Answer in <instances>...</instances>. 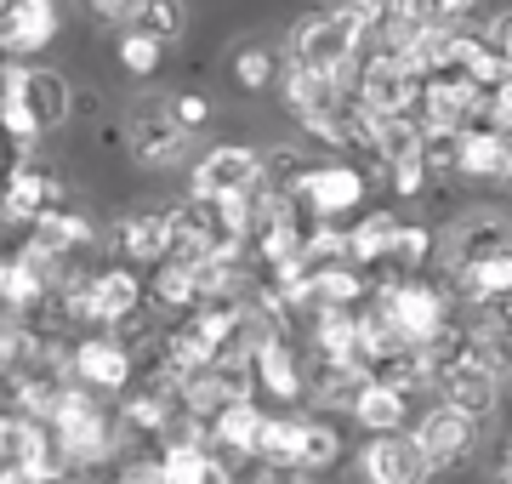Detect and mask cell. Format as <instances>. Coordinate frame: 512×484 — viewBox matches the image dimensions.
I'll return each mask as SVG.
<instances>
[{
    "mask_svg": "<svg viewBox=\"0 0 512 484\" xmlns=\"http://www.w3.org/2000/svg\"><path fill=\"white\" fill-rule=\"evenodd\" d=\"M74 109V92L69 80L57 69H40V63H12L6 80H0V131L6 143H23L35 149V137L57 131Z\"/></svg>",
    "mask_w": 512,
    "mask_h": 484,
    "instance_id": "obj_1",
    "label": "cell"
},
{
    "mask_svg": "<svg viewBox=\"0 0 512 484\" xmlns=\"http://www.w3.org/2000/svg\"><path fill=\"white\" fill-rule=\"evenodd\" d=\"M473 6H478V0H444V23H450V29H467Z\"/></svg>",
    "mask_w": 512,
    "mask_h": 484,
    "instance_id": "obj_42",
    "label": "cell"
},
{
    "mask_svg": "<svg viewBox=\"0 0 512 484\" xmlns=\"http://www.w3.org/2000/svg\"><path fill=\"white\" fill-rule=\"evenodd\" d=\"M387 18H404V23H416V29H439L444 0H387Z\"/></svg>",
    "mask_w": 512,
    "mask_h": 484,
    "instance_id": "obj_36",
    "label": "cell"
},
{
    "mask_svg": "<svg viewBox=\"0 0 512 484\" xmlns=\"http://www.w3.org/2000/svg\"><path fill=\"white\" fill-rule=\"evenodd\" d=\"M171 109H177V120H183L188 131H200L205 120H211V103H205L200 92H177V97H171Z\"/></svg>",
    "mask_w": 512,
    "mask_h": 484,
    "instance_id": "obj_37",
    "label": "cell"
},
{
    "mask_svg": "<svg viewBox=\"0 0 512 484\" xmlns=\"http://www.w3.org/2000/svg\"><path fill=\"white\" fill-rule=\"evenodd\" d=\"M279 57L285 52H274V46H245L234 57V80L245 92H268V86H279Z\"/></svg>",
    "mask_w": 512,
    "mask_h": 484,
    "instance_id": "obj_30",
    "label": "cell"
},
{
    "mask_svg": "<svg viewBox=\"0 0 512 484\" xmlns=\"http://www.w3.org/2000/svg\"><path fill=\"white\" fill-rule=\"evenodd\" d=\"M507 382H512V371H507Z\"/></svg>",
    "mask_w": 512,
    "mask_h": 484,
    "instance_id": "obj_49",
    "label": "cell"
},
{
    "mask_svg": "<svg viewBox=\"0 0 512 484\" xmlns=\"http://www.w3.org/2000/svg\"><path fill=\"white\" fill-rule=\"evenodd\" d=\"M148 297H154V308H165V314H194L200 308V274L188 268V262H160L154 268V280H148Z\"/></svg>",
    "mask_w": 512,
    "mask_h": 484,
    "instance_id": "obj_26",
    "label": "cell"
},
{
    "mask_svg": "<svg viewBox=\"0 0 512 484\" xmlns=\"http://www.w3.org/2000/svg\"><path fill=\"white\" fill-rule=\"evenodd\" d=\"M456 291L473 308H490V302L512 297V251H490V257H473L456 268Z\"/></svg>",
    "mask_w": 512,
    "mask_h": 484,
    "instance_id": "obj_22",
    "label": "cell"
},
{
    "mask_svg": "<svg viewBox=\"0 0 512 484\" xmlns=\"http://www.w3.org/2000/svg\"><path fill=\"white\" fill-rule=\"evenodd\" d=\"M69 484H74V479H69Z\"/></svg>",
    "mask_w": 512,
    "mask_h": 484,
    "instance_id": "obj_50",
    "label": "cell"
},
{
    "mask_svg": "<svg viewBox=\"0 0 512 484\" xmlns=\"http://www.w3.org/2000/svg\"><path fill=\"white\" fill-rule=\"evenodd\" d=\"M336 462H342V433L330 428V416H302V456H296V467L302 473H325Z\"/></svg>",
    "mask_w": 512,
    "mask_h": 484,
    "instance_id": "obj_28",
    "label": "cell"
},
{
    "mask_svg": "<svg viewBox=\"0 0 512 484\" xmlns=\"http://www.w3.org/2000/svg\"><path fill=\"white\" fill-rule=\"evenodd\" d=\"M490 251H512V234H507V217H501V211H467V217L439 240V257H444L450 274H456L461 262L490 257Z\"/></svg>",
    "mask_w": 512,
    "mask_h": 484,
    "instance_id": "obj_15",
    "label": "cell"
},
{
    "mask_svg": "<svg viewBox=\"0 0 512 484\" xmlns=\"http://www.w3.org/2000/svg\"><path fill=\"white\" fill-rule=\"evenodd\" d=\"M251 188H262V149H251V143H217L188 171V200L200 205L234 200V194H251Z\"/></svg>",
    "mask_w": 512,
    "mask_h": 484,
    "instance_id": "obj_5",
    "label": "cell"
},
{
    "mask_svg": "<svg viewBox=\"0 0 512 484\" xmlns=\"http://www.w3.org/2000/svg\"><path fill=\"white\" fill-rule=\"evenodd\" d=\"M399 211H387V205H370V211H359L348 228V262H359V268H382V262H393V245H399Z\"/></svg>",
    "mask_w": 512,
    "mask_h": 484,
    "instance_id": "obj_18",
    "label": "cell"
},
{
    "mask_svg": "<svg viewBox=\"0 0 512 484\" xmlns=\"http://www.w3.org/2000/svg\"><path fill=\"white\" fill-rule=\"evenodd\" d=\"M52 433L57 445H63V456H69V467L80 473V467H97L109 462L114 450L126 445V422H109V410L97 405L92 388H80V382H69V388L57 393V410H52Z\"/></svg>",
    "mask_w": 512,
    "mask_h": 484,
    "instance_id": "obj_2",
    "label": "cell"
},
{
    "mask_svg": "<svg viewBox=\"0 0 512 484\" xmlns=\"http://www.w3.org/2000/svg\"><path fill=\"white\" fill-rule=\"evenodd\" d=\"M165 63V40H154L148 29H131V35H120V69H131L137 80L160 75Z\"/></svg>",
    "mask_w": 512,
    "mask_h": 484,
    "instance_id": "obj_33",
    "label": "cell"
},
{
    "mask_svg": "<svg viewBox=\"0 0 512 484\" xmlns=\"http://www.w3.org/2000/svg\"><path fill=\"white\" fill-rule=\"evenodd\" d=\"M439 393H444V405H456V410H467V416H478V422H484V416L501 405V376L467 359V365H456V371L439 382Z\"/></svg>",
    "mask_w": 512,
    "mask_h": 484,
    "instance_id": "obj_21",
    "label": "cell"
},
{
    "mask_svg": "<svg viewBox=\"0 0 512 484\" xmlns=\"http://www.w3.org/2000/svg\"><path fill=\"white\" fill-rule=\"evenodd\" d=\"M421 86L427 80L404 63V57H393V52H376L370 46L365 52V80H359V103H370L376 114H410L416 120V109H421Z\"/></svg>",
    "mask_w": 512,
    "mask_h": 484,
    "instance_id": "obj_8",
    "label": "cell"
},
{
    "mask_svg": "<svg viewBox=\"0 0 512 484\" xmlns=\"http://www.w3.org/2000/svg\"><path fill=\"white\" fill-rule=\"evenodd\" d=\"M478 325H490L501 342L512 348V297H501V302H490V308H478Z\"/></svg>",
    "mask_w": 512,
    "mask_h": 484,
    "instance_id": "obj_38",
    "label": "cell"
},
{
    "mask_svg": "<svg viewBox=\"0 0 512 484\" xmlns=\"http://www.w3.org/2000/svg\"><path fill=\"white\" fill-rule=\"evenodd\" d=\"M0 484H40V479H35V473H23V467L6 462V467H0Z\"/></svg>",
    "mask_w": 512,
    "mask_h": 484,
    "instance_id": "obj_43",
    "label": "cell"
},
{
    "mask_svg": "<svg viewBox=\"0 0 512 484\" xmlns=\"http://www.w3.org/2000/svg\"><path fill=\"white\" fill-rule=\"evenodd\" d=\"M52 205H63V188H57V177L46 166H40L35 149H23L18 160H12V177H6V194H0V211H6V223L18 228H35Z\"/></svg>",
    "mask_w": 512,
    "mask_h": 484,
    "instance_id": "obj_10",
    "label": "cell"
},
{
    "mask_svg": "<svg viewBox=\"0 0 512 484\" xmlns=\"http://www.w3.org/2000/svg\"><path fill=\"white\" fill-rule=\"evenodd\" d=\"M416 445L433 456L439 473L444 467H461L478 450V416H467V410H456V405H433L416 422Z\"/></svg>",
    "mask_w": 512,
    "mask_h": 484,
    "instance_id": "obj_12",
    "label": "cell"
},
{
    "mask_svg": "<svg viewBox=\"0 0 512 484\" xmlns=\"http://www.w3.org/2000/svg\"><path fill=\"white\" fill-rule=\"evenodd\" d=\"M484 40H490L495 52L507 57V69H512V12H495V18L484 23Z\"/></svg>",
    "mask_w": 512,
    "mask_h": 484,
    "instance_id": "obj_39",
    "label": "cell"
},
{
    "mask_svg": "<svg viewBox=\"0 0 512 484\" xmlns=\"http://www.w3.org/2000/svg\"><path fill=\"white\" fill-rule=\"evenodd\" d=\"M370 302L393 319V331H399L410 348H427V342L450 325V302H444V291L439 285H427L421 274H387V280L370 291Z\"/></svg>",
    "mask_w": 512,
    "mask_h": 484,
    "instance_id": "obj_4",
    "label": "cell"
},
{
    "mask_svg": "<svg viewBox=\"0 0 512 484\" xmlns=\"http://www.w3.org/2000/svg\"><path fill=\"white\" fill-rule=\"evenodd\" d=\"M359 473H365V484H433L439 467L416 445V433H382V439H365Z\"/></svg>",
    "mask_w": 512,
    "mask_h": 484,
    "instance_id": "obj_9",
    "label": "cell"
},
{
    "mask_svg": "<svg viewBox=\"0 0 512 484\" xmlns=\"http://www.w3.org/2000/svg\"><path fill=\"white\" fill-rule=\"evenodd\" d=\"M35 240L40 245H52L57 257H74V251H86V245L97 240V223L92 217H86V211H80V205H52V211H46V217H40L35 223Z\"/></svg>",
    "mask_w": 512,
    "mask_h": 484,
    "instance_id": "obj_25",
    "label": "cell"
},
{
    "mask_svg": "<svg viewBox=\"0 0 512 484\" xmlns=\"http://www.w3.org/2000/svg\"><path fill=\"white\" fill-rule=\"evenodd\" d=\"M165 484H234V467H222L211 450L165 456Z\"/></svg>",
    "mask_w": 512,
    "mask_h": 484,
    "instance_id": "obj_29",
    "label": "cell"
},
{
    "mask_svg": "<svg viewBox=\"0 0 512 484\" xmlns=\"http://www.w3.org/2000/svg\"><path fill=\"white\" fill-rule=\"evenodd\" d=\"M165 217H171V262L200 268V262L222 245V228H217V217H211V205L183 200V205H165Z\"/></svg>",
    "mask_w": 512,
    "mask_h": 484,
    "instance_id": "obj_17",
    "label": "cell"
},
{
    "mask_svg": "<svg viewBox=\"0 0 512 484\" xmlns=\"http://www.w3.org/2000/svg\"><path fill=\"white\" fill-rule=\"evenodd\" d=\"M507 200H512V177H507Z\"/></svg>",
    "mask_w": 512,
    "mask_h": 484,
    "instance_id": "obj_48",
    "label": "cell"
},
{
    "mask_svg": "<svg viewBox=\"0 0 512 484\" xmlns=\"http://www.w3.org/2000/svg\"><path fill=\"white\" fill-rule=\"evenodd\" d=\"M285 52H291L296 63H308V69L336 80V75H348L353 63H365V40H359V29H353L336 6H313V12H302V18L291 23Z\"/></svg>",
    "mask_w": 512,
    "mask_h": 484,
    "instance_id": "obj_3",
    "label": "cell"
},
{
    "mask_svg": "<svg viewBox=\"0 0 512 484\" xmlns=\"http://www.w3.org/2000/svg\"><path fill=\"white\" fill-rule=\"evenodd\" d=\"M348 416L370 433V439H382V433H404V422H410V393L387 388V382H365Z\"/></svg>",
    "mask_w": 512,
    "mask_h": 484,
    "instance_id": "obj_20",
    "label": "cell"
},
{
    "mask_svg": "<svg viewBox=\"0 0 512 484\" xmlns=\"http://www.w3.org/2000/svg\"><path fill=\"white\" fill-rule=\"evenodd\" d=\"M57 40V0H12L0 12V52L35 57Z\"/></svg>",
    "mask_w": 512,
    "mask_h": 484,
    "instance_id": "obj_14",
    "label": "cell"
},
{
    "mask_svg": "<svg viewBox=\"0 0 512 484\" xmlns=\"http://www.w3.org/2000/svg\"><path fill=\"white\" fill-rule=\"evenodd\" d=\"M296 200L308 205L319 223H342L353 211H365L370 183H365V171L348 166V160H313L302 171V183H296Z\"/></svg>",
    "mask_w": 512,
    "mask_h": 484,
    "instance_id": "obj_6",
    "label": "cell"
},
{
    "mask_svg": "<svg viewBox=\"0 0 512 484\" xmlns=\"http://www.w3.org/2000/svg\"><path fill=\"white\" fill-rule=\"evenodd\" d=\"M256 484H313V479L302 473V467H262V479Z\"/></svg>",
    "mask_w": 512,
    "mask_h": 484,
    "instance_id": "obj_41",
    "label": "cell"
},
{
    "mask_svg": "<svg viewBox=\"0 0 512 484\" xmlns=\"http://www.w3.org/2000/svg\"><path fill=\"white\" fill-rule=\"evenodd\" d=\"M330 6H359V0H330Z\"/></svg>",
    "mask_w": 512,
    "mask_h": 484,
    "instance_id": "obj_47",
    "label": "cell"
},
{
    "mask_svg": "<svg viewBox=\"0 0 512 484\" xmlns=\"http://www.w3.org/2000/svg\"><path fill=\"white\" fill-rule=\"evenodd\" d=\"M456 171L473 177V183H507L512 177V137L495 131L490 120L484 126H467L456 137Z\"/></svg>",
    "mask_w": 512,
    "mask_h": 484,
    "instance_id": "obj_16",
    "label": "cell"
},
{
    "mask_svg": "<svg viewBox=\"0 0 512 484\" xmlns=\"http://www.w3.org/2000/svg\"><path fill=\"white\" fill-rule=\"evenodd\" d=\"M114 251L120 262H143V268H160L171 262V217H165V205H143V211H126L120 223H114Z\"/></svg>",
    "mask_w": 512,
    "mask_h": 484,
    "instance_id": "obj_13",
    "label": "cell"
},
{
    "mask_svg": "<svg viewBox=\"0 0 512 484\" xmlns=\"http://www.w3.org/2000/svg\"><path fill=\"white\" fill-rule=\"evenodd\" d=\"M433 257H439V234H433V228H421V223H404L399 228V245H393V268H399V274H421Z\"/></svg>",
    "mask_w": 512,
    "mask_h": 484,
    "instance_id": "obj_31",
    "label": "cell"
},
{
    "mask_svg": "<svg viewBox=\"0 0 512 484\" xmlns=\"http://www.w3.org/2000/svg\"><path fill=\"white\" fill-rule=\"evenodd\" d=\"M256 388L274 393L279 405H291L308 393V376H302V359H296L291 342H268L262 354H256Z\"/></svg>",
    "mask_w": 512,
    "mask_h": 484,
    "instance_id": "obj_23",
    "label": "cell"
},
{
    "mask_svg": "<svg viewBox=\"0 0 512 484\" xmlns=\"http://www.w3.org/2000/svg\"><path fill=\"white\" fill-rule=\"evenodd\" d=\"M490 126H495V131H507V137H512V80L490 97Z\"/></svg>",
    "mask_w": 512,
    "mask_h": 484,
    "instance_id": "obj_40",
    "label": "cell"
},
{
    "mask_svg": "<svg viewBox=\"0 0 512 484\" xmlns=\"http://www.w3.org/2000/svg\"><path fill=\"white\" fill-rule=\"evenodd\" d=\"M143 6L148 0H92V18H97V29H120V35H131V29L143 23Z\"/></svg>",
    "mask_w": 512,
    "mask_h": 484,
    "instance_id": "obj_35",
    "label": "cell"
},
{
    "mask_svg": "<svg viewBox=\"0 0 512 484\" xmlns=\"http://www.w3.org/2000/svg\"><path fill=\"white\" fill-rule=\"evenodd\" d=\"M154 445H160V456H183V450H211V422L188 416V410H177V416L165 422V433L154 439Z\"/></svg>",
    "mask_w": 512,
    "mask_h": 484,
    "instance_id": "obj_32",
    "label": "cell"
},
{
    "mask_svg": "<svg viewBox=\"0 0 512 484\" xmlns=\"http://www.w3.org/2000/svg\"><path fill=\"white\" fill-rule=\"evenodd\" d=\"M69 371H74V382H80V388H92V393H131L137 354H131L120 336L97 331V336H86V342H74Z\"/></svg>",
    "mask_w": 512,
    "mask_h": 484,
    "instance_id": "obj_11",
    "label": "cell"
},
{
    "mask_svg": "<svg viewBox=\"0 0 512 484\" xmlns=\"http://www.w3.org/2000/svg\"><path fill=\"white\" fill-rule=\"evenodd\" d=\"M501 484H512V445H507V462H501Z\"/></svg>",
    "mask_w": 512,
    "mask_h": 484,
    "instance_id": "obj_44",
    "label": "cell"
},
{
    "mask_svg": "<svg viewBox=\"0 0 512 484\" xmlns=\"http://www.w3.org/2000/svg\"><path fill=\"white\" fill-rule=\"evenodd\" d=\"M188 137H194V131L177 120L171 97H165V103H143V109L131 114V160H137V166H148V171L183 166Z\"/></svg>",
    "mask_w": 512,
    "mask_h": 484,
    "instance_id": "obj_7",
    "label": "cell"
},
{
    "mask_svg": "<svg viewBox=\"0 0 512 484\" xmlns=\"http://www.w3.org/2000/svg\"><path fill=\"white\" fill-rule=\"evenodd\" d=\"M376 285H365V268L359 262H330L313 274V314H325V308H348L359 314V302L370 297Z\"/></svg>",
    "mask_w": 512,
    "mask_h": 484,
    "instance_id": "obj_24",
    "label": "cell"
},
{
    "mask_svg": "<svg viewBox=\"0 0 512 484\" xmlns=\"http://www.w3.org/2000/svg\"><path fill=\"white\" fill-rule=\"evenodd\" d=\"M6 69H12V63H6V52H0V80H6Z\"/></svg>",
    "mask_w": 512,
    "mask_h": 484,
    "instance_id": "obj_46",
    "label": "cell"
},
{
    "mask_svg": "<svg viewBox=\"0 0 512 484\" xmlns=\"http://www.w3.org/2000/svg\"><path fill=\"white\" fill-rule=\"evenodd\" d=\"M217 342L194 325V319H183L177 331H165L160 336V371L165 376H177V382H188V376H200V371H211L217 365Z\"/></svg>",
    "mask_w": 512,
    "mask_h": 484,
    "instance_id": "obj_19",
    "label": "cell"
},
{
    "mask_svg": "<svg viewBox=\"0 0 512 484\" xmlns=\"http://www.w3.org/2000/svg\"><path fill=\"white\" fill-rule=\"evenodd\" d=\"M137 29H148L154 40H165V46H171V40L188 29L183 0H148V6H143V23H137Z\"/></svg>",
    "mask_w": 512,
    "mask_h": 484,
    "instance_id": "obj_34",
    "label": "cell"
},
{
    "mask_svg": "<svg viewBox=\"0 0 512 484\" xmlns=\"http://www.w3.org/2000/svg\"><path fill=\"white\" fill-rule=\"evenodd\" d=\"M302 456V416H268L262 439H256V462L262 467H296Z\"/></svg>",
    "mask_w": 512,
    "mask_h": 484,
    "instance_id": "obj_27",
    "label": "cell"
},
{
    "mask_svg": "<svg viewBox=\"0 0 512 484\" xmlns=\"http://www.w3.org/2000/svg\"><path fill=\"white\" fill-rule=\"evenodd\" d=\"M109 484H137V479H131V473H114V479Z\"/></svg>",
    "mask_w": 512,
    "mask_h": 484,
    "instance_id": "obj_45",
    "label": "cell"
}]
</instances>
